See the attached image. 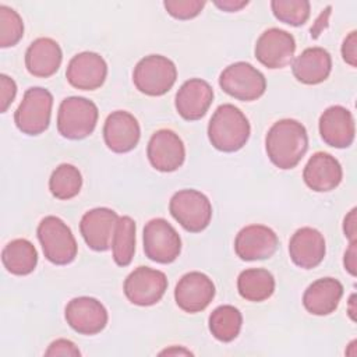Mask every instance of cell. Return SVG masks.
<instances>
[{
  "mask_svg": "<svg viewBox=\"0 0 357 357\" xmlns=\"http://www.w3.org/2000/svg\"><path fill=\"white\" fill-rule=\"evenodd\" d=\"M265 149L276 167L282 170L296 167L308 149L305 127L293 119L276 121L265 137Z\"/></svg>",
  "mask_w": 357,
  "mask_h": 357,
  "instance_id": "1",
  "label": "cell"
},
{
  "mask_svg": "<svg viewBox=\"0 0 357 357\" xmlns=\"http://www.w3.org/2000/svg\"><path fill=\"white\" fill-rule=\"evenodd\" d=\"M251 134L245 114L234 105H220L212 114L208 124V138L213 148L222 152L241 149Z\"/></svg>",
  "mask_w": 357,
  "mask_h": 357,
  "instance_id": "2",
  "label": "cell"
},
{
  "mask_svg": "<svg viewBox=\"0 0 357 357\" xmlns=\"http://www.w3.org/2000/svg\"><path fill=\"white\" fill-rule=\"evenodd\" d=\"M99 117L98 106L82 96L61 100L57 112V131L67 139H82L91 135Z\"/></svg>",
  "mask_w": 357,
  "mask_h": 357,
  "instance_id": "3",
  "label": "cell"
},
{
  "mask_svg": "<svg viewBox=\"0 0 357 357\" xmlns=\"http://www.w3.org/2000/svg\"><path fill=\"white\" fill-rule=\"evenodd\" d=\"M38 240L47 261L67 265L77 257L78 245L71 229L57 216H46L38 225Z\"/></svg>",
  "mask_w": 357,
  "mask_h": 357,
  "instance_id": "4",
  "label": "cell"
},
{
  "mask_svg": "<svg viewBox=\"0 0 357 357\" xmlns=\"http://www.w3.org/2000/svg\"><path fill=\"white\" fill-rule=\"evenodd\" d=\"M177 79L174 63L162 54H149L141 59L132 73L135 88L148 96H162L169 92Z\"/></svg>",
  "mask_w": 357,
  "mask_h": 357,
  "instance_id": "5",
  "label": "cell"
},
{
  "mask_svg": "<svg viewBox=\"0 0 357 357\" xmlns=\"http://www.w3.org/2000/svg\"><path fill=\"white\" fill-rule=\"evenodd\" d=\"M52 107L53 95L45 88L32 86L25 91L14 113V123L22 134L39 135L49 127Z\"/></svg>",
  "mask_w": 357,
  "mask_h": 357,
  "instance_id": "6",
  "label": "cell"
},
{
  "mask_svg": "<svg viewBox=\"0 0 357 357\" xmlns=\"http://www.w3.org/2000/svg\"><path fill=\"white\" fill-rule=\"evenodd\" d=\"M169 211L176 222L190 233H199L208 227L212 219V205L201 191L185 188L173 194Z\"/></svg>",
  "mask_w": 357,
  "mask_h": 357,
  "instance_id": "7",
  "label": "cell"
},
{
  "mask_svg": "<svg viewBox=\"0 0 357 357\" xmlns=\"http://www.w3.org/2000/svg\"><path fill=\"white\" fill-rule=\"evenodd\" d=\"M219 85L234 99L252 102L261 98L266 89L265 75L252 64L237 61L227 66L219 75Z\"/></svg>",
  "mask_w": 357,
  "mask_h": 357,
  "instance_id": "8",
  "label": "cell"
},
{
  "mask_svg": "<svg viewBox=\"0 0 357 357\" xmlns=\"http://www.w3.org/2000/svg\"><path fill=\"white\" fill-rule=\"evenodd\" d=\"M144 252L158 264H170L181 252V238L176 229L163 218L151 219L144 227Z\"/></svg>",
  "mask_w": 357,
  "mask_h": 357,
  "instance_id": "9",
  "label": "cell"
},
{
  "mask_svg": "<svg viewBox=\"0 0 357 357\" xmlns=\"http://www.w3.org/2000/svg\"><path fill=\"white\" fill-rule=\"evenodd\" d=\"M167 289V278L162 271L138 266L124 280V294L130 303L149 307L160 301Z\"/></svg>",
  "mask_w": 357,
  "mask_h": 357,
  "instance_id": "10",
  "label": "cell"
},
{
  "mask_svg": "<svg viewBox=\"0 0 357 357\" xmlns=\"http://www.w3.org/2000/svg\"><path fill=\"white\" fill-rule=\"evenodd\" d=\"M296 40L291 33L279 28H269L261 33L255 43V57L266 68H283L291 63Z\"/></svg>",
  "mask_w": 357,
  "mask_h": 357,
  "instance_id": "11",
  "label": "cell"
},
{
  "mask_svg": "<svg viewBox=\"0 0 357 357\" xmlns=\"http://www.w3.org/2000/svg\"><path fill=\"white\" fill-rule=\"evenodd\" d=\"M146 155L153 169L170 173L183 166L185 159V148L181 138L172 130L162 128L152 134Z\"/></svg>",
  "mask_w": 357,
  "mask_h": 357,
  "instance_id": "12",
  "label": "cell"
},
{
  "mask_svg": "<svg viewBox=\"0 0 357 357\" xmlns=\"http://www.w3.org/2000/svg\"><path fill=\"white\" fill-rule=\"evenodd\" d=\"M64 317L67 324L81 335H96L107 325V311L105 305L93 297H75L66 305Z\"/></svg>",
  "mask_w": 357,
  "mask_h": 357,
  "instance_id": "13",
  "label": "cell"
},
{
  "mask_svg": "<svg viewBox=\"0 0 357 357\" xmlns=\"http://www.w3.org/2000/svg\"><path fill=\"white\" fill-rule=\"evenodd\" d=\"M215 297V284L202 272H188L177 282L174 300L184 312L195 314L204 311Z\"/></svg>",
  "mask_w": 357,
  "mask_h": 357,
  "instance_id": "14",
  "label": "cell"
},
{
  "mask_svg": "<svg viewBox=\"0 0 357 357\" xmlns=\"http://www.w3.org/2000/svg\"><path fill=\"white\" fill-rule=\"evenodd\" d=\"M119 215L110 208H93L85 212L79 222V231L86 245L93 251H107L112 247Z\"/></svg>",
  "mask_w": 357,
  "mask_h": 357,
  "instance_id": "15",
  "label": "cell"
},
{
  "mask_svg": "<svg viewBox=\"0 0 357 357\" xmlns=\"http://www.w3.org/2000/svg\"><path fill=\"white\" fill-rule=\"evenodd\" d=\"M107 75L105 59L95 52L75 54L67 66L66 78L68 84L81 91H95L100 88Z\"/></svg>",
  "mask_w": 357,
  "mask_h": 357,
  "instance_id": "16",
  "label": "cell"
},
{
  "mask_svg": "<svg viewBox=\"0 0 357 357\" xmlns=\"http://www.w3.org/2000/svg\"><path fill=\"white\" fill-rule=\"evenodd\" d=\"M279 240L276 233L264 225H250L243 227L234 240V251L243 261H259L271 258Z\"/></svg>",
  "mask_w": 357,
  "mask_h": 357,
  "instance_id": "17",
  "label": "cell"
},
{
  "mask_svg": "<svg viewBox=\"0 0 357 357\" xmlns=\"http://www.w3.org/2000/svg\"><path fill=\"white\" fill-rule=\"evenodd\" d=\"M141 138L138 120L126 110L112 112L103 126V139L106 146L116 153L132 151Z\"/></svg>",
  "mask_w": 357,
  "mask_h": 357,
  "instance_id": "18",
  "label": "cell"
},
{
  "mask_svg": "<svg viewBox=\"0 0 357 357\" xmlns=\"http://www.w3.org/2000/svg\"><path fill=\"white\" fill-rule=\"evenodd\" d=\"M318 127L322 141L332 148H349L354 141L356 127L353 114L340 105L328 107L321 114Z\"/></svg>",
  "mask_w": 357,
  "mask_h": 357,
  "instance_id": "19",
  "label": "cell"
},
{
  "mask_svg": "<svg viewBox=\"0 0 357 357\" xmlns=\"http://www.w3.org/2000/svg\"><path fill=\"white\" fill-rule=\"evenodd\" d=\"M213 100L212 86L201 79L191 78L185 81L176 93V110L177 113L188 121L202 119Z\"/></svg>",
  "mask_w": 357,
  "mask_h": 357,
  "instance_id": "20",
  "label": "cell"
},
{
  "mask_svg": "<svg viewBox=\"0 0 357 357\" xmlns=\"http://www.w3.org/2000/svg\"><path fill=\"white\" fill-rule=\"evenodd\" d=\"M343 177L339 160L326 152H315L307 162L303 178L308 188L317 192L335 190Z\"/></svg>",
  "mask_w": 357,
  "mask_h": 357,
  "instance_id": "21",
  "label": "cell"
},
{
  "mask_svg": "<svg viewBox=\"0 0 357 357\" xmlns=\"http://www.w3.org/2000/svg\"><path fill=\"white\" fill-rule=\"evenodd\" d=\"M325 252V238L314 227H301L290 238L289 254L298 268L312 269L318 266L324 261Z\"/></svg>",
  "mask_w": 357,
  "mask_h": 357,
  "instance_id": "22",
  "label": "cell"
},
{
  "mask_svg": "<svg viewBox=\"0 0 357 357\" xmlns=\"http://www.w3.org/2000/svg\"><path fill=\"white\" fill-rule=\"evenodd\" d=\"M63 60L60 45L52 38L35 39L25 52V67L38 78H47L57 73Z\"/></svg>",
  "mask_w": 357,
  "mask_h": 357,
  "instance_id": "23",
  "label": "cell"
},
{
  "mask_svg": "<svg viewBox=\"0 0 357 357\" xmlns=\"http://www.w3.org/2000/svg\"><path fill=\"white\" fill-rule=\"evenodd\" d=\"M343 296V284L335 278H321L312 282L303 294L304 308L318 317L332 314Z\"/></svg>",
  "mask_w": 357,
  "mask_h": 357,
  "instance_id": "24",
  "label": "cell"
},
{
  "mask_svg": "<svg viewBox=\"0 0 357 357\" xmlns=\"http://www.w3.org/2000/svg\"><path fill=\"white\" fill-rule=\"evenodd\" d=\"M332 70V59L324 47H307L293 61L291 71L296 79L305 85L324 82Z\"/></svg>",
  "mask_w": 357,
  "mask_h": 357,
  "instance_id": "25",
  "label": "cell"
},
{
  "mask_svg": "<svg viewBox=\"0 0 357 357\" xmlns=\"http://www.w3.org/2000/svg\"><path fill=\"white\" fill-rule=\"evenodd\" d=\"M4 268L17 276H25L35 271L38 264V251L26 238L11 240L1 252Z\"/></svg>",
  "mask_w": 357,
  "mask_h": 357,
  "instance_id": "26",
  "label": "cell"
},
{
  "mask_svg": "<svg viewBox=\"0 0 357 357\" xmlns=\"http://www.w3.org/2000/svg\"><path fill=\"white\" fill-rule=\"evenodd\" d=\"M238 294L252 303L268 300L275 291V278L264 268H250L237 278Z\"/></svg>",
  "mask_w": 357,
  "mask_h": 357,
  "instance_id": "27",
  "label": "cell"
},
{
  "mask_svg": "<svg viewBox=\"0 0 357 357\" xmlns=\"http://www.w3.org/2000/svg\"><path fill=\"white\" fill-rule=\"evenodd\" d=\"M243 325L241 312L233 305H219L209 315V331L220 342L234 340Z\"/></svg>",
  "mask_w": 357,
  "mask_h": 357,
  "instance_id": "28",
  "label": "cell"
},
{
  "mask_svg": "<svg viewBox=\"0 0 357 357\" xmlns=\"http://www.w3.org/2000/svg\"><path fill=\"white\" fill-rule=\"evenodd\" d=\"M113 259L119 266H128L135 252V222L130 216H120L116 225L113 243Z\"/></svg>",
  "mask_w": 357,
  "mask_h": 357,
  "instance_id": "29",
  "label": "cell"
},
{
  "mask_svg": "<svg viewBox=\"0 0 357 357\" xmlns=\"http://www.w3.org/2000/svg\"><path fill=\"white\" fill-rule=\"evenodd\" d=\"M81 172L70 163H61L57 166L49 178V190L57 199H71L77 197L81 191Z\"/></svg>",
  "mask_w": 357,
  "mask_h": 357,
  "instance_id": "30",
  "label": "cell"
},
{
  "mask_svg": "<svg viewBox=\"0 0 357 357\" xmlns=\"http://www.w3.org/2000/svg\"><path fill=\"white\" fill-rule=\"evenodd\" d=\"M271 8L273 15L291 26H301L310 18L311 6L307 0H272Z\"/></svg>",
  "mask_w": 357,
  "mask_h": 357,
  "instance_id": "31",
  "label": "cell"
},
{
  "mask_svg": "<svg viewBox=\"0 0 357 357\" xmlns=\"http://www.w3.org/2000/svg\"><path fill=\"white\" fill-rule=\"evenodd\" d=\"M24 35V22L20 14L1 4L0 6V46L11 47L15 46Z\"/></svg>",
  "mask_w": 357,
  "mask_h": 357,
  "instance_id": "32",
  "label": "cell"
},
{
  "mask_svg": "<svg viewBox=\"0 0 357 357\" xmlns=\"http://www.w3.org/2000/svg\"><path fill=\"white\" fill-rule=\"evenodd\" d=\"M166 11L176 20L195 18L204 8L205 1L201 0H166L163 1Z\"/></svg>",
  "mask_w": 357,
  "mask_h": 357,
  "instance_id": "33",
  "label": "cell"
},
{
  "mask_svg": "<svg viewBox=\"0 0 357 357\" xmlns=\"http://www.w3.org/2000/svg\"><path fill=\"white\" fill-rule=\"evenodd\" d=\"M0 103H1V113L7 112L8 106L13 103L15 95H17V85H15V81L6 75V74H1L0 75Z\"/></svg>",
  "mask_w": 357,
  "mask_h": 357,
  "instance_id": "34",
  "label": "cell"
},
{
  "mask_svg": "<svg viewBox=\"0 0 357 357\" xmlns=\"http://www.w3.org/2000/svg\"><path fill=\"white\" fill-rule=\"evenodd\" d=\"M45 356H81L79 349L68 339H57L50 343L49 349L45 351Z\"/></svg>",
  "mask_w": 357,
  "mask_h": 357,
  "instance_id": "35",
  "label": "cell"
},
{
  "mask_svg": "<svg viewBox=\"0 0 357 357\" xmlns=\"http://www.w3.org/2000/svg\"><path fill=\"white\" fill-rule=\"evenodd\" d=\"M342 57L343 60L351 66H357V32L351 31L343 40L342 45Z\"/></svg>",
  "mask_w": 357,
  "mask_h": 357,
  "instance_id": "36",
  "label": "cell"
},
{
  "mask_svg": "<svg viewBox=\"0 0 357 357\" xmlns=\"http://www.w3.org/2000/svg\"><path fill=\"white\" fill-rule=\"evenodd\" d=\"M356 244L357 241H350L349 244V248L346 250L344 252V259H343V264H344V269L351 275V276H356V266H357V250H356Z\"/></svg>",
  "mask_w": 357,
  "mask_h": 357,
  "instance_id": "37",
  "label": "cell"
},
{
  "mask_svg": "<svg viewBox=\"0 0 357 357\" xmlns=\"http://www.w3.org/2000/svg\"><path fill=\"white\" fill-rule=\"evenodd\" d=\"M356 212L357 209L353 208L344 218V222H343V231H344V236L349 241H356L357 238V234H356Z\"/></svg>",
  "mask_w": 357,
  "mask_h": 357,
  "instance_id": "38",
  "label": "cell"
},
{
  "mask_svg": "<svg viewBox=\"0 0 357 357\" xmlns=\"http://www.w3.org/2000/svg\"><path fill=\"white\" fill-rule=\"evenodd\" d=\"M216 7H219L223 11L227 13H234V11H240L243 7H245L248 4L247 0H216L213 1Z\"/></svg>",
  "mask_w": 357,
  "mask_h": 357,
  "instance_id": "39",
  "label": "cell"
},
{
  "mask_svg": "<svg viewBox=\"0 0 357 357\" xmlns=\"http://www.w3.org/2000/svg\"><path fill=\"white\" fill-rule=\"evenodd\" d=\"M329 13H331V6H328L325 10H322V13H321L319 18L317 20V22H315L314 28H311V36H312V38H317V36L319 35V32L326 26Z\"/></svg>",
  "mask_w": 357,
  "mask_h": 357,
  "instance_id": "40",
  "label": "cell"
},
{
  "mask_svg": "<svg viewBox=\"0 0 357 357\" xmlns=\"http://www.w3.org/2000/svg\"><path fill=\"white\" fill-rule=\"evenodd\" d=\"M177 356V354H184V356H192V353L184 347H177V346H173L170 349H166L163 351H160V356Z\"/></svg>",
  "mask_w": 357,
  "mask_h": 357,
  "instance_id": "41",
  "label": "cell"
},
{
  "mask_svg": "<svg viewBox=\"0 0 357 357\" xmlns=\"http://www.w3.org/2000/svg\"><path fill=\"white\" fill-rule=\"evenodd\" d=\"M354 297H356V294H351V297H350V305H353V303H354ZM350 317H351V319L354 321L356 318H354V310L351 308V311H350Z\"/></svg>",
  "mask_w": 357,
  "mask_h": 357,
  "instance_id": "42",
  "label": "cell"
}]
</instances>
